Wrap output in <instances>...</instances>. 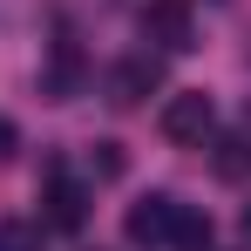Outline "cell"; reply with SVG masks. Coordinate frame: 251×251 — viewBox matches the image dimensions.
<instances>
[{
    "label": "cell",
    "instance_id": "1",
    "mask_svg": "<svg viewBox=\"0 0 251 251\" xmlns=\"http://www.w3.org/2000/svg\"><path fill=\"white\" fill-rule=\"evenodd\" d=\"M210 123H217V102H210L204 88H183V95H170L163 116H156V129H163L170 143H183V150H197L210 136Z\"/></svg>",
    "mask_w": 251,
    "mask_h": 251
},
{
    "label": "cell",
    "instance_id": "2",
    "mask_svg": "<svg viewBox=\"0 0 251 251\" xmlns=\"http://www.w3.org/2000/svg\"><path fill=\"white\" fill-rule=\"evenodd\" d=\"M123 231H129V245H143V251H170V231H176V197L170 190H150V197H136L123 217Z\"/></svg>",
    "mask_w": 251,
    "mask_h": 251
},
{
    "label": "cell",
    "instance_id": "3",
    "mask_svg": "<svg viewBox=\"0 0 251 251\" xmlns=\"http://www.w3.org/2000/svg\"><path fill=\"white\" fill-rule=\"evenodd\" d=\"M82 82H88L82 41L61 27V34H54V48H48V68H41V95H48V102H75V95H82Z\"/></svg>",
    "mask_w": 251,
    "mask_h": 251
},
{
    "label": "cell",
    "instance_id": "4",
    "mask_svg": "<svg viewBox=\"0 0 251 251\" xmlns=\"http://www.w3.org/2000/svg\"><path fill=\"white\" fill-rule=\"evenodd\" d=\"M82 224H88V190L68 170H48V183H41V231H82Z\"/></svg>",
    "mask_w": 251,
    "mask_h": 251
},
{
    "label": "cell",
    "instance_id": "5",
    "mask_svg": "<svg viewBox=\"0 0 251 251\" xmlns=\"http://www.w3.org/2000/svg\"><path fill=\"white\" fill-rule=\"evenodd\" d=\"M156 82H163V61L156 54H129V61H116L109 68V102L116 109H143V95H156Z\"/></svg>",
    "mask_w": 251,
    "mask_h": 251
},
{
    "label": "cell",
    "instance_id": "6",
    "mask_svg": "<svg viewBox=\"0 0 251 251\" xmlns=\"http://www.w3.org/2000/svg\"><path fill=\"white\" fill-rule=\"evenodd\" d=\"M143 34L156 48H170V54L197 48V34H190V0H150V7H143Z\"/></svg>",
    "mask_w": 251,
    "mask_h": 251
},
{
    "label": "cell",
    "instance_id": "7",
    "mask_svg": "<svg viewBox=\"0 0 251 251\" xmlns=\"http://www.w3.org/2000/svg\"><path fill=\"white\" fill-rule=\"evenodd\" d=\"M170 251H210V217L190 204H176V231H170Z\"/></svg>",
    "mask_w": 251,
    "mask_h": 251
},
{
    "label": "cell",
    "instance_id": "8",
    "mask_svg": "<svg viewBox=\"0 0 251 251\" xmlns=\"http://www.w3.org/2000/svg\"><path fill=\"white\" fill-rule=\"evenodd\" d=\"M0 251H41V224L7 217V224H0Z\"/></svg>",
    "mask_w": 251,
    "mask_h": 251
},
{
    "label": "cell",
    "instance_id": "9",
    "mask_svg": "<svg viewBox=\"0 0 251 251\" xmlns=\"http://www.w3.org/2000/svg\"><path fill=\"white\" fill-rule=\"evenodd\" d=\"M95 176H123V143H95Z\"/></svg>",
    "mask_w": 251,
    "mask_h": 251
},
{
    "label": "cell",
    "instance_id": "10",
    "mask_svg": "<svg viewBox=\"0 0 251 251\" xmlns=\"http://www.w3.org/2000/svg\"><path fill=\"white\" fill-rule=\"evenodd\" d=\"M14 150H21V129H14V116H0V163H7Z\"/></svg>",
    "mask_w": 251,
    "mask_h": 251
},
{
    "label": "cell",
    "instance_id": "11",
    "mask_svg": "<svg viewBox=\"0 0 251 251\" xmlns=\"http://www.w3.org/2000/svg\"><path fill=\"white\" fill-rule=\"evenodd\" d=\"M245 238H251V210H245Z\"/></svg>",
    "mask_w": 251,
    "mask_h": 251
}]
</instances>
